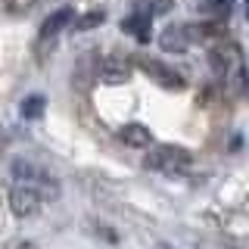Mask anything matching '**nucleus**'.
Listing matches in <instances>:
<instances>
[{
	"instance_id": "obj_1",
	"label": "nucleus",
	"mask_w": 249,
	"mask_h": 249,
	"mask_svg": "<svg viewBox=\"0 0 249 249\" xmlns=\"http://www.w3.org/2000/svg\"><path fill=\"white\" fill-rule=\"evenodd\" d=\"M224 35V25L221 22H196V25H175L162 28L159 35V47L165 53H187L193 44H202V41H212V37H221Z\"/></svg>"
},
{
	"instance_id": "obj_2",
	"label": "nucleus",
	"mask_w": 249,
	"mask_h": 249,
	"mask_svg": "<svg viewBox=\"0 0 249 249\" xmlns=\"http://www.w3.org/2000/svg\"><path fill=\"white\" fill-rule=\"evenodd\" d=\"M190 162H193L190 150L175 146V143H159V146H150V153L143 159V168L159 171V175H181V171L190 168Z\"/></svg>"
},
{
	"instance_id": "obj_3",
	"label": "nucleus",
	"mask_w": 249,
	"mask_h": 249,
	"mask_svg": "<svg viewBox=\"0 0 249 249\" xmlns=\"http://www.w3.org/2000/svg\"><path fill=\"white\" fill-rule=\"evenodd\" d=\"M209 62H212L215 75L228 78V75L243 69V53H240V47L233 41H218V44L209 47Z\"/></svg>"
},
{
	"instance_id": "obj_4",
	"label": "nucleus",
	"mask_w": 249,
	"mask_h": 249,
	"mask_svg": "<svg viewBox=\"0 0 249 249\" xmlns=\"http://www.w3.org/2000/svg\"><path fill=\"white\" fill-rule=\"evenodd\" d=\"M140 69H143V75L146 78H153L159 88H165V90H181L184 88V75L181 72H175L171 66H165V62H159V59H150V56H137L134 59Z\"/></svg>"
},
{
	"instance_id": "obj_5",
	"label": "nucleus",
	"mask_w": 249,
	"mask_h": 249,
	"mask_svg": "<svg viewBox=\"0 0 249 249\" xmlns=\"http://www.w3.org/2000/svg\"><path fill=\"white\" fill-rule=\"evenodd\" d=\"M41 196L44 193L37 190L35 184H16L10 190V209L16 218H31L41 212Z\"/></svg>"
},
{
	"instance_id": "obj_6",
	"label": "nucleus",
	"mask_w": 249,
	"mask_h": 249,
	"mask_svg": "<svg viewBox=\"0 0 249 249\" xmlns=\"http://www.w3.org/2000/svg\"><path fill=\"white\" fill-rule=\"evenodd\" d=\"M100 59L97 53H84L81 59L75 62V72H72V88L75 90H81V93H88L90 90V84L100 78Z\"/></svg>"
},
{
	"instance_id": "obj_7",
	"label": "nucleus",
	"mask_w": 249,
	"mask_h": 249,
	"mask_svg": "<svg viewBox=\"0 0 249 249\" xmlns=\"http://www.w3.org/2000/svg\"><path fill=\"white\" fill-rule=\"evenodd\" d=\"M69 22H75V10L72 6H62V10H56V13H50V19L41 25V35H37V44H41V53L50 47L53 50V37L59 35L62 28L69 25Z\"/></svg>"
},
{
	"instance_id": "obj_8",
	"label": "nucleus",
	"mask_w": 249,
	"mask_h": 249,
	"mask_svg": "<svg viewBox=\"0 0 249 249\" xmlns=\"http://www.w3.org/2000/svg\"><path fill=\"white\" fill-rule=\"evenodd\" d=\"M131 78V59L124 56H106L100 62V81L103 84H124Z\"/></svg>"
},
{
	"instance_id": "obj_9",
	"label": "nucleus",
	"mask_w": 249,
	"mask_h": 249,
	"mask_svg": "<svg viewBox=\"0 0 249 249\" xmlns=\"http://www.w3.org/2000/svg\"><path fill=\"white\" fill-rule=\"evenodd\" d=\"M122 31H124V35H134L140 44H150V35H153V16L134 10L128 19L122 22Z\"/></svg>"
},
{
	"instance_id": "obj_10",
	"label": "nucleus",
	"mask_w": 249,
	"mask_h": 249,
	"mask_svg": "<svg viewBox=\"0 0 249 249\" xmlns=\"http://www.w3.org/2000/svg\"><path fill=\"white\" fill-rule=\"evenodd\" d=\"M119 137H122V143L134 146V150H146V146H153V131L143 128V124H137V122L124 124V128L119 131Z\"/></svg>"
},
{
	"instance_id": "obj_11",
	"label": "nucleus",
	"mask_w": 249,
	"mask_h": 249,
	"mask_svg": "<svg viewBox=\"0 0 249 249\" xmlns=\"http://www.w3.org/2000/svg\"><path fill=\"white\" fill-rule=\"evenodd\" d=\"M13 178H16L19 184H37V181L44 178V171L35 168V165H31V162H25V159H16V162H13Z\"/></svg>"
},
{
	"instance_id": "obj_12",
	"label": "nucleus",
	"mask_w": 249,
	"mask_h": 249,
	"mask_svg": "<svg viewBox=\"0 0 249 249\" xmlns=\"http://www.w3.org/2000/svg\"><path fill=\"white\" fill-rule=\"evenodd\" d=\"M44 109H47V100L41 97V93H31L25 103H22V119L35 122V119H41V115H44Z\"/></svg>"
},
{
	"instance_id": "obj_13",
	"label": "nucleus",
	"mask_w": 249,
	"mask_h": 249,
	"mask_svg": "<svg viewBox=\"0 0 249 249\" xmlns=\"http://www.w3.org/2000/svg\"><path fill=\"white\" fill-rule=\"evenodd\" d=\"M106 22V13L103 10H90L84 13L81 19H75V31H90V28H100Z\"/></svg>"
},
{
	"instance_id": "obj_14",
	"label": "nucleus",
	"mask_w": 249,
	"mask_h": 249,
	"mask_svg": "<svg viewBox=\"0 0 249 249\" xmlns=\"http://www.w3.org/2000/svg\"><path fill=\"white\" fill-rule=\"evenodd\" d=\"M134 10H140V13H150V16H159V13L171 10V0H137V3H134Z\"/></svg>"
},
{
	"instance_id": "obj_15",
	"label": "nucleus",
	"mask_w": 249,
	"mask_h": 249,
	"mask_svg": "<svg viewBox=\"0 0 249 249\" xmlns=\"http://www.w3.org/2000/svg\"><path fill=\"white\" fill-rule=\"evenodd\" d=\"M231 0H206V6H228Z\"/></svg>"
},
{
	"instance_id": "obj_16",
	"label": "nucleus",
	"mask_w": 249,
	"mask_h": 249,
	"mask_svg": "<svg viewBox=\"0 0 249 249\" xmlns=\"http://www.w3.org/2000/svg\"><path fill=\"white\" fill-rule=\"evenodd\" d=\"M156 249H168V246H165V243H159V246H156Z\"/></svg>"
},
{
	"instance_id": "obj_17",
	"label": "nucleus",
	"mask_w": 249,
	"mask_h": 249,
	"mask_svg": "<svg viewBox=\"0 0 249 249\" xmlns=\"http://www.w3.org/2000/svg\"><path fill=\"white\" fill-rule=\"evenodd\" d=\"M246 16H249V0H246Z\"/></svg>"
},
{
	"instance_id": "obj_18",
	"label": "nucleus",
	"mask_w": 249,
	"mask_h": 249,
	"mask_svg": "<svg viewBox=\"0 0 249 249\" xmlns=\"http://www.w3.org/2000/svg\"><path fill=\"white\" fill-rule=\"evenodd\" d=\"M246 90H249V84H246ZM246 97H249V93H246Z\"/></svg>"
}]
</instances>
